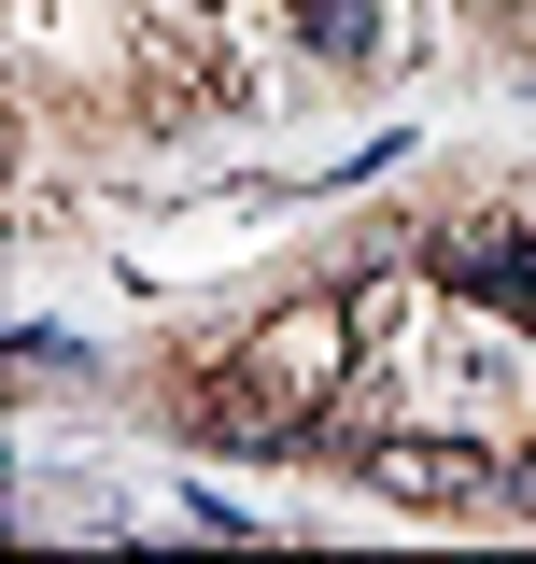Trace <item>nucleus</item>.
I'll list each match as a JSON object with an SVG mask.
<instances>
[{
	"label": "nucleus",
	"mask_w": 536,
	"mask_h": 564,
	"mask_svg": "<svg viewBox=\"0 0 536 564\" xmlns=\"http://www.w3.org/2000/svg\"><path fill=\"white\" fill-rule=\"evenodd\" d=\"M367 494H396V508H508V466L467 452V437H367Z\"/></svg>",
	"instance_id": "f257e3e1"
},
{
	"label": "nucleus",
	"mask_w": 536,
	"mask_h": 564,
	"mask_svg": "<svg viewBox=\"0 0 536 564\" xmlns=\"http://www.w3.org/2000/svg\"><path fill=\"white\" fill-rule=\"evenodd\" d=\"M184 423H199L212 452H311V395H282L268 367H255V381H212Z\"/></svg>",
	"instance_id": "f03ea898"
},
{
	"label": "nucleus",
	"mask_w": 536,
	"mask_h": 564,
	"mask_svg": "<svg viewBox=\"0 0 536 564\" xmlns=\"http://www.w3.org/2000/svg\"><path fill=\"white\" fill-rule=\"evenodd\" d=\"M255 367L282 381V395H325L339 367H353V311H282V325L255 339Z\"/></svg>",
	"instance_id": "7ed1b4c3"
},
{
	"label": "nucleus",
	"mask_w": 536,
	"mask_h": 564,
	"mask_svg": "<svg viewBox=\"0 0 536 564\" xmlns=\"http://www.w3.org/2000/svg\"><path fill=\"white\" fill-rule=\"evenodd\" d=\"M438 282L480 296V311H523V296H536V254L508 240V226H452V240H438Z\"/></svg>",
	"instance_id": "20e7f679"
},
{
	"label": "nucleus",
	"mask_w": 536,
	"mask_h": 564,
	"mask_svg": "<svg viewBox=\"0 0 536 564\" xmlns=\"http://www.w3.org/2000/svg\"><path fill=\"white\" fill-rule=\"evenodd\" d=\"M297 43L325 70H367L382 43H396V0H297Z\"/></svg>",
	"instance_id": "39448f33"
}]
</instances>
